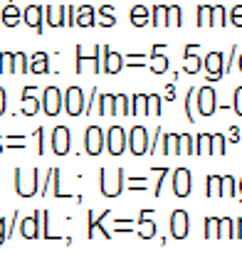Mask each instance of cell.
<instances>
[{
    "label": "cell",
    "mask_w": 242,
    "mask_h": 254,
    "mask_svg": "<svg viewBox=\"0 0 242 254\" xmlns=\"http://www.w3.org/2000/svg\"><path fill=\"white\" fill-rule=\"evenodd\" d=\"M124 185H126L124 168L114 170V173H109L106 168L99 170V188H101V192H104L106 197H116V195H121Z\"/></svg>",
    "instance_id": "cell-1"
},
{
    "label": "cell",
    "mask_w": 242,
    "mask_h": 254,
    "mask_svg": "<svg viewBox=\"0 0 242 254\" xmlns=\"http://www.w3.org/2000/svg\"><path fill=\"white\" fill-rule=\"evenodd\" d=\"M15 188H17V195L20 197H32L37 190H40V170H25L15 168Z\"/></svg>",
    "instance_id": "cell-2"
},
{
    "label": "cell",
    "mask_w": 242,
    "mask_h": 254,
    "mask_svg": "<svg viewBox=\"0 0 242 254\" xmlns=\"http://www.w3.org/2000/svg\"><path fill=\"white\" fill-rule=\"evenodd\" d=\"M75 52H77V64H75V72H77V74H81V72H84V62H91L94 74H99V72H101V62H99L101 45L91 47V55H89V57H86V52H84V47H81V45H77V47H75Z\"/></svg>",
    "instance_id": "cell-3"
},
{
    "label": "cell",
    "mask_w": 242,
    "mask_h": 254,
    "mask_svg": "<svg viewBox=\"0 0 242 254\" xmlns=\"http://www.w3.org/2000/svg\"><path fill=\"white\" fill-rule=\"evenodd\" d=\"M126 146H129V138H126L124 128L121 126H111L106 131V148H109V153L111 156H121Z\"/></svg>",
    "instance_id": "cell-4"
},
{
    "label": "cell",
    "mask_w": 242,
    "mask_h": 254,
    "mask_svg": "<svg viewBox=\"0 0 242 254\" xmlns=\"http://www.w3.org/2000/svg\"><path fill=\"white\" fill-rule=\"evenodd\" d=\"M62 101L65 99H62V91L57 86H47L42 91V109H45L47 116H57L60 109H62Z\"/></svg>",
    "instance_id": "cell-5"
},
{
    "label": "cell",
    "mask_w": 242,
    "mask_h": 254,
    "mask_svg": "<svg viewBox=\"0 0 242 254\" xmlns=\"http://www.w3.org/2000/svg\"><path fill=\"white\" fill-rule=\"evenodd\" d=\"M84 151L89 156H99L104 151V131L99 126H89L84 133Z\"/></svg>",
    "instance_id": "cell-6"
},
{
    "label": "cell",
    "mask_w": 242,
    "mask_h": 254,
    "mask_svg": "<svg viewBox=\"0 0 242 254\" xmlns=\"http://www.w3.org/2000/svg\"><path fill=\"white\" fill-rule=\"evenodd\" d=\"M129 148H131V153H136V156H144V153L149 151V131H146L144 126H134V128L129 131Z\"/></svg>",
    "instance_id": "cell-7"
},
{
    "label": "cell",
    "mask_w": 242,
    "mask_h": 254,
    "mask_svg": "<svg viewBox=\"0 0 242 254\" xmlns=\"http://www.w3.org/2000/svg\"><path fill=\"white\" fill-rule=\"evenodd\" d=\"M195 101H198V114H200V116H210V114L215 111V106H218L215 91H213L210 86H200L198 94H195Z\"/></svg>",
    "instance_id": "cell-8"
},
{
    "label": "cell",
    "mask_w": 242,
    "mask_h": 254,
    "mask_svg": "<svg viewBox=\"0 0 242 254\" xmlns=\"http://www.w3.org/2000/svg\"><path fill=\"white\" fill-rule=\"evenodd\" d=\"M65 109H67L70 116H80L84 111V91L80 86H70L65 91Z\"/></svg>",
    "instance_id": "cell-9"
},
{
    "label": "cell",
    "mask_w": 242,
    "mask_h": 254,
    "mask_svg": "<svg viewBox=\"0 0 242 254\" xmlns=\"http://www.w3.org/2000/svg\"><path fill=\"white\" fill-rule=\"evenodd\" d=\"M203 67L208 69V74H210L208 79H210V82H215V79H220V77L225 74V60H223L220 52H210V55H205Z\"/></svg>",
    "instance_id": "cell-10"
},
{
    "label": "cell",
    "mask_w": 242,
    "mask_h": 254,
    "mask_svg": "<svg viewBox=\"0 0 242 254\" xmlns=\"http://www.w3.org/2000/svg\"><path fill=\"white\" fill-rule=\"evenodd\" d=\"M70 143H72V136H70V128L67 126H57L52 131V148L57 156H67L70 153Z\"/></svg>",
    "instance_id": "cell-11"
},
{
    "label": "cell",
    "mask_w": 242,
    "mask_h": 254,
    "mask_svg": "<svg viewBox=\"0 0 242 254\" xmlns=\"http://www.w3.org/2000/svg\"><path fill=\"white\" fill-rule=\"evenodd\" d=\"M40 225H42V210H37L35 215H30L25 220H20V235L25 240H35V237H40Z\"/></svg>",
    "instance_id": "cell-12"
},
{
    "label": "cell",
    "mask_w": 242,
    "mask_h": 254,
    "mask_svg": "<svg viewBox=\"0 0 242 254\" xmlns=\"http://www.w3.org/2000/svg\"><path fill=\"white\" fill-rule=\"evenodd\" d=\"M101 55H104V72H106V74H116V72L124 69V55L114 52L109 45L101 47Z\"/></svg>",
    "instance_id": "cell-13"
},
{
    "label": "cell",
    "mask_w": 242,
    "mask_h": 254,
    "mask_svg": "<svg viewBox=\"0 0 242 254\" xmlns=\"http://www.w3.org/2000/svg\"><path fill=\"white\" fill-rule=\"evenodd\" d=\"M37 91H40L37 86H25V89H22V114H25V116H35V114L42 109V99L32 96V94H37Z\"/></svg>",
    "instance_id": "cell-14"
},
{
    "label": "cell",
    "mask_w": 242,
    "mask_h": 254,
    "mask_svg": "<svg viewBox=\"0 0 242 254\" xmlns=\"http://www.w3.org/2000/svg\"><path fill=\"white\" fill-rule=\"evenodd\" d=\"M170 235L175 240H183L188 237V212L185 210H175L170 215Z\"/></svg>",
    "instance_id": "cell-15"
},
{
    "label": "cell",
    "mask_w": 242,
    "mask_h": 254,
    "mask_svg": "<svg viewBox=\"0 0 242 254\" xmlns=\"http://www.w3.org/2000/svg\"><path fill=\"white\" fill-rule=\"evenodd\" d=\"M173 192H175V197L190 195V173L185 168H178L173 173Z\"/></svg>",
    "instance_id": "cell-16"
},
{
    "label": "cell",
    "mask_w": 242,
    "mask_h": 254,
    "mask_svg": "<svg viewBox=\"0 0 242 254\" xmlns=\"http://www.w3.org/2000/svg\"><path fill=\"white\" fill-rule=\"evenodd\" d=\"M45 15V7H40V5H27L25 7V25H30V27H35L37 32H42L45 30V25H42V17Z\"/></svg>",
    "instance_id": "cell-17"
},
{
    "label": "cell",
    "mask_w": 242,
    "mask_h": 254,
    "mask_svg": "<svg viewBox=\"0 0 242 254\" xmlns=\"http://www.w3.org/2000/svg\"><path fill=\"white\" fill-rule=\"evenodd\" d=\"M65 12H67L65 5H45V22L50 27H62L65 25Z\"/></svg>",
    "instance_id": "cell-18"
},
{
    "label": "cell",
    "mask_w": 242,
    "mask_h": 254,
    "mask_svg": "<svg viewBox=\"0 0 242 254\" xmlns=\"http://www.w3.org/2000/svg\"><path fill=\"white\" fill-rule=\"evenodd\" d=\"M195 50H198V45H188V47H185L183 69H185L188 74H195V72L203 67V57H198V55H195Z\"/></svg>",
    "instance_id": "cell-19"
},
{
    "label": "cell",
    "mask_w": 242,
    "mask_h": 254,
    "mask_svg": "<svg viewBox=\"0 0 242 254\" xmlns=\"http://www.w3.org/2000/svg\"><path fill=\"white\" fill-rule=\"evenodd\" d=\"M163 52H165L163 45H154V50H151V64H149L154 74H163L168 69V57H163Z\"/></svg>",
    "instance_id": "cell-20"
},
{
    "label": "cell",
    "mask_w": 242,
    "mask_h": 254,
    "mask_svg": "<svg viewBox=\"0 0 242 254\" xmlns=\"http://www.w3.org/2000/svg\"><path fill=\"white\" fill-rule=\"evenodd\" d=\"M0 20H2V25H5V27H15V25H20L22 12H20V10H17V5L10 0V2L0 10Z\"/></svg>",
    "instance_id": "cell-21"
},
{
    "label": "cell",
    "mask_w": 242,
    "mask_h": 254,
    "mask_svg": "<svg viewBox=\"0 0 242 254\" xmlns=\"http://www.w3.org/2000/svg\"><path fill=\"white\" fill-rule=\"evenodd\" d=\"M30 72L32 74H47L50 72V55L47 52H35L30 57Z\"/></svg>",
    "instance_id": "cell-22"
},
{
    "label": "cell",
    "mask_w": 242,
    "mask_h": 254,
    "mask_svg": "<svg viewBox=\"0 0 242 254\" xmlns=\"http://www.w3.org/2000/svg\"><path fill=\"white\" fill-rule=\"evenodd\" d=\"M149 114V94H134L129 116H146Z\"/></svg>",
    "instance_id": "cell-23"
},
{
    "label": "cell",
    "mask_w": 242,
    "mask_h": 254,
    "mask_svg": "<svg viewBox=\"0 0 242 254\" xmlns=\"http://www.w3.org/2000/svg\"><path fill=\"white\" fill-rule=\"evenodd\" d=\"M96 10L91 7V5H80L77 7V25L80 27H94L96 25Z\"/></svg>",
    "instance_id": "cell-24"
},
{
    "label": "cell",
    "mask_w": 242,
    "mask_h": 254,
    "mask_svg": "<svg viewBox=\"0 0 242 254\" xmlns=\"http://www.w3.org/2000/svg\"><path fill=\"white\" fill-rule=\"evenodd\" d=\"M151 22V10L146 5H134L131 7V25L134 27H144Z\"/></svg>",
    "instance_id": "cell-25"
},
{
    "label": "cell",
    "mask_w": 242,
    "mask_h": 254,
    "mask_svg": "<svg viewBox=\"0 0 242 254\" xmlns=\"http://www.w3.org/2000/svg\"><path fill=\"white\" fill-rule=\"evenodd\" d=\"M96 25H101V27H114L116 25V17H114V5H101L99 10H96Z\"/></svg>",
    "instance_id": "cell-26"
},
{
    "label": "cell",
    "mask_w": 242,
    "mask_h": 254,
    "mask_svg": "<svg viewBox=\"0 0 242 254\" xmlns=\"http://www.w3.org/2000/svg\"><path fill=\"white\" fill-rule=\"evenodd\" d=\"M178 156H195V136L188 133L178 136Z\"/></svg>",
    "instance_id": "cell-27"
},
{
    "label": "cell",
    "mask_w": 242,
    "mask_h": 254,
    "mask_svg": "<svg viewBox=\"0 0 242 254\" xmlns=\"http://www.w3.org/2000/svg\"><path fill=\"white\" fill-rule=\"evenodd\" d=\"M131 96L126 94H114V116H129V109H131Z\"/></svg>",
    "instance_id": "cell-28"
},
{
    "label": "cell",
    "mask_w": 242,
    "mask_h": 254,
    "mask_svg": "<svg viewBox=\"0 0 242 254\" xmlns=\"http://www.w3.org/2000/svg\"><path fill=\"white\" fill-rule=\"evenodd\" d=\"M99 116H114V94H99Z\"/></svg>",
    "instance_id": "cell-29"
},
{
    "label": "cell",
    "mask_w": 242,
    "mask_h": 254,
    "mask_svg": "<svg viewBox=\"0 0 242 254\" xmlns=\"http://www.w3.org/2000/svg\"><path fill=\"white\" fill-rule=\"evenodd\" d=\"M151 25H156V27L168 25V7L165 5H154L151 7Z\"/></svg>",
    "instance_id": "cell-30"
},
{
    "label": "cell",
    "mask_w": 242,
    "mask_h": 254,
    "mask_svg": "<svg viewBox=\"0 0 242 254\" xmlns=\"http://www.w3.org/2000/svg\"><path fill=\"white\" fill-rule=\"evenodd\" d=\"M30 69V60L25 57V52H15L12 57V74H25Z\"/></svg>",
    "instance_id": "cell-31"
},
{
    "label": "cell",
    "mask_w": 242,
    "mask_h": 254,
    "mask_svg": "<svg viewBox=\"0 0 242 254\" xmlns=\"http://www.w3.org/2000/svg\"><path fill=\"white\" fill-rule=\"evenodd\" d=\"M178 136L180 133H163V151L168 156H178Z\"/></svg>",
    "instance_id": "cell-32"
},
{
    "label": "cell",
    "mask_w": 242,
    "mask_h": 254,
    "mask_svg": "<svg viewBox=\"0 0 242 254\" xmlns=\"http://www.w3.org/2000/svg\"><path fill=\"white\" fill-rule=\"evenodd\" d=\"M195 156H210V136L208 133L195 136Z\"/></svg>",
    "instance_id": "cell-33"
},
{
    "label": "cell",
    "mask_w": 242,
    "mask_h": 254,
    "mask_svg": "<svg viewBox=\"0 0 242 254\" xmlns=\"http://www.w3.org/2000/svg\"><path fill=\"white\" fill-rule=\"evenodd\" d=\"M139 225H141V230L136 232L141 240H151L154 237V232H156V225L151 222V220H144V212H141V217H139Z\"/></svg>",
    "instance_id": "cell-34"
},
{
    "label": "cell",
    "mask_w": 242,
    "mask_h": 254,
    "mask_svg": "<svg viewBox=\"0 0 242 254\" xmlns=\"http://www.w3.org/2000/svg\"><path fill=\"white\" fill-rule=\"evenodd\" d=\"M213 22V5H200L198 7V27H208Z\"/></svg>",
    "instance_id": "cell-35"
},
{
    "label": "cell",
    "mask_w": 242,
    "mask_h": 254,
    "mask_svg": "<svg viewBox=\"0 0 242 254\" xmlns=\"http://www.w3.org/2000/svg\"><path fill=\"white\" fill-rule=\"evenodd\" d=\"M223 151H225V138H223V133H213V136H210V156H223Z\"/></svg>",
    "instance_id": "cell-36"
},
{
    "label": "cell",
    "mask_w": 242,
    "mask_h": 254,
    "mask_svg": "<svg viewBox=\"0 0 242 254\" xmlns=\"http://www.w3.org/2000/svg\"><path fill=\"white\" fill-rule=\"evenodd\" d=\"M208 195H210V197L223 195V178H220V175H210V178H208Z\"/></svg>",
    "instance_id": "cell-37"
},
{
    "label": "cell",
    "mask_w": 242,
    "mask_h": 254,
    "mask_svg": "<svg viewBox=\"0 0 242 254\" xmlns=\"http://www.w3.org/2000/svg\"><path fill=\"white\" fill-rule=\"evenodd\" d=\"M195 94H198V89H188V96H185V114H188L190 121L198 119L195 116Z\"/></svg>",
    "instance_id": "cell-38"
},
{
    "label": "cell",
    "mask_w": 242,
    "mask_h": 254,
    "mask_svg": "<svg viewBox=\"0 0 242 254\" xmlns=\"http://www.w3.org/2000/svg\"><path fill=\"white\" fill-rule=\"evenodd\" d=\"M210 25H228V10L223 5H213V22Z\"/></svg>",
    "instance_id": "cell-39"
},
{
    "label": "cell",
    "mask_w": 242,
    "mask_h": 254,
    "mask_svg": "<svg viewBox=\"0 0 242 254\" xmlns=\"http://www.w3.org/2000/svg\"><path fill=\"white\" fill-rule=\"evenodd\" d=\"M168 25L170 27H180L183 20H180V7L178 5H168Z\"/></svg>",
    "instance_id": "cell-40"
},
{
    "label": "cell",
    "mask_w": 242,
    "mask_h": 254,
    "mask_svg": "<svg viewBox=\"0 0 242 254\" xmlns=\"http://www.w3.org/2000/svg\"><path fill=\"white\" fill-rule=\"evenodd\" d=\"M149 116H161V96L149 94Z\"/></svg>",
    "instance_id": "cell-41"
},
{
    "label": "cell",
    "mask_w": 242,
    "mask_h": 254,
    "mask_svg": "<svg viewBox=\"0 0 242 254\" xmlns=\"http://www.w3.org/2000/svg\"><path fill=\"white\" fill-rule=\"evenodd\" d=\"M218 237H235V230H233V220H230V217H223V220H220Z\"/></svg>",
    "instance_id": "cell-42"
},
{
    "label": "cell",
    "mask_w": 242,
    "mask_h": 254,
    "mask_svg": "<svg viewBox=\"0 0 242 254\" xmlns=\"http://www.w3.org/2000/svg\"><path fill=\"white\" fill-rule=\"evenodd\" d=\"M12 52H0V74H7L12 72Z\"/></svg>",
    "instance_id": "cell-43"
},
{
    "label": "cell",
    "mask_w": 242,
    "mask_h": 254,
    "mask_svg": "<svg viewBox=\"0 0 242 254\" xmlns=\"http://www.w3.org/2000/svg\"><path fill=\"white\" fill-rule=\"evenodd\" d=\"M218 230H220V220L208 217L205 220V237H218Z\"/></svg>",
    "instance_id": "cell-44"
},
{
    "label": "cell",
    "mask_w": 242,
    "mask_h": 254,
    "mask_svg": "<svg viewBox=\"0 0 242 254\" xmlns=\"http://www.w3.org/2000/svg\"><path fill=\"white\" fill-rule=\"evenodd\" d=\"M235 185L238 180L233 175H223V195H235Z\"/></svg>",
    "instance_id": "cell-45"
},
{
    "label": "cell",
    "mask_w": 242,
    "mask_h": 254,
    "mask_svg": "<svg viewBox=\"0 0 242 254\" xmlns=\"http://www.w3.org/2000/svg\"><path fill=\"white\" fill-rule=\"evenodd\" d=\"M129 60H124V67H144L146 64V60H144V55H126Z\"/></svg>",
    "instance_id": "cell-46"
},
{
    "label": "cell",
    "mask_w": 242,
    "mask_h": 254,
    "mask_svg": "<svg viewBox=\"0 0 242 254\" xmlns=\"http://www.w3.org/2000/svg\"><path fill=\"white\" fill-rule=\"evenodd\" d=\"M230 22L238 25V27H242V5H235V7H233V12H230Z\"/></svg>",
    "instance_id": "cell-47"
},
{
    "label": "cell",
    "mask_w": 242,
    "mask_h": 254,
    "mask_svg": "<svg viewBox=\"0 0 242 254\" xmlns=\"http://www.w3.org/2000/svg\"><path fill=\"white\" fill-rule=\"evenodd\" d=\"M20 225V212L15 210L12 212V217H10V225H7V232H5V237H12V232H15V227Z\"/></svg>",
    "instance_id": "cell-48"
},
{
    "label": "cell",
    "mask_w": 242,
    "mask_h": 254,
    "mask_svg": "<svg viewBox=\"0 0 242 254\" xmlns=\"http://www.w3.org/2000/svg\"><path fill=\"white\" fill-rule=\"evenodd\" d=\"M52 183H55V197H65L62 188H60V170L52 168Z\"/></svg>",
    "instance_id": "cell-49"
},
{
    "label": "cell",
    "mask_w": 242,
    "mask_h": 254,
    "mask_svg": "<svg viewBox=\"0 0 242 254\" xmlns=\"http://www.w3.org/2000/svg\"><path fill=\"white\" fill-rule=\"evenodd\" d=\"M35 136H37V153L45 156V128H37Z\"/></svg>",
    "instance_id": "cell-50"
},
{
    "label": "cell",
    "mask_w": 242,
    "mask_h": 254,
    "mask_svg": "<svg viewBox=\"0 0 242 254\" xmlns=\"http://www.w3.org/2000/svg\"><path fill=\"white\" fill-rule=\"evenodd\" d=\"M67 25H70V27L77 25V7H75V5H67Z\"/></svg>",
    "instance_id": "cell-51"
},
{
    "label": "cell",
    "mask_w": 242,
    "mask_h": 254,
    "mask_svg": "<svg viewBox=\"0 0 242 254\" xmlns=\"http://www.w3.org/2000/svg\"><path fill=\"white\" fill-rule=\"evenodd\" d=\"M96 101H99V89H91V96H89V104L84 106V114H91V109H94Z\"/></svg>",
    "instance_id": "cell-52"
},
{
    "label": "cell",
    "mask_w": 242,
    "mask_h": 254,
    "mask_svg": "<svg viewBox=\"0 0 242 254\" xmlns=\"http://www.w3.org/2000/svg\"><path fill=\"white\" fill-rule=\"evenodd\" d=\"M126 188H146V175L144 178H126Z\"/></svg>",
    "instance_id": "cell-53"
},
{
    "label": "cell",
    "mask_w": 242,
    "mask_h": 254,
    "mask_svg": "<svg viewBox=\"0 0 242 254\" xmlns=\"http://www.w3.org/2000/svg\"><path fill=\"white\" fill-rule=\"evenodd\" d=\"M233 106H235V111L242 116V86L240 89H235V104H233Z\"/></svg>",
    "instance_id": "cell-54"
},
{
    "label": "cell",
    "mask_w": 242,
    "mask_h": 254,
    "mask_svg": "<svg viewBox=\"0 0 242 254\" xmlns=\"http://www.w3.org/2000/svg\"><path fill=\"white\" fill-rule=\"evenodd\" d=\"M5 106H7V94H5V89L0 86V116L5 114Z\"/></svg>",
    "instance_id": "cell-55"
},
{
    "label": "cell",
    "mask_w": 242,
    "mask_h": 254,
    "mask_svg": "<svg viewBox=\"0 0 242 254\" xmlns=\"http://www.w3.org/2000/svg\"><path fill=\"white\" fill-rule=\"evenodd\" d=\"M5 232H7V227H5V220L0 217V245H2V242L7 240V237H5Z\"/></svg>",
    "instance_id": "cell-56"
},
{
    "label": "cell",
    "mask_w": 242,
    "mask_h": 254,
    "mask_svg": "<svg viewBox=\"0 0 242 254\" xmlns=\"http://www.w3.org/2000/svg\"><path fill=\"white\" fill-rule=\"evenodd\" d=\"M173 94H175V86H173V84H168V86H165V99H168V101H170V99H175Z\"/></svg>",
    "instance_id": "cell-57"
},
{
    "label": "cell",
    "mask_w": 242,
    "mask_h": 254,
    "mask_svg": "<svg viewBox=\"0 0 242 254\" xmlns=\"http://www.w3.org/2000/svg\"><path fill=\"white\" fill-rule=\"evenodd\" d=\"M230 138L238 141V138H240V131H238V128H230Z\"/></svg>",
    "instance_id": "cell-58"
},
{
    "label": "cell",
    "mask_w": 242,
    "mask_h": 254,
    "mask_svg": "<svg viewBox=\"0 0 242 254\" xmlns=\"http://www.w3.org/2000/svg\"><path fill=\"white\" fill-rule=\"evenodd\" d=\"M235 237H242V217L238 220V232H235Z\"/></svg>",
    "instance_id": "cell-59"
},
{
    "label": "cell",
    "mask_w": 242,
    "mask_h": 254,
    "mask_svg": "<svg viewBox=\"0 0 242 254\" xmlns=\"http://www.w3.org/2000/svg\"><path fill=\"white\" fill-rule=\"evenodd\" d=\"M238 67H240V72H242V55L238 57Z\"/></svg>",
    "instance_id": "cell-60"
},
{
    "label": "cell",
    "mask_w": 242,
    "mask_h": 254,
    "mask_svg": "<svg viewBox=\"0 0 242 254\" xmlns=\"http://www.w3.org/2000/svg\"><path fill=\"white\" fill-rule=\"evenodd\" d=\"M238 188H240V197H242V180H240V183H238Z\"/></svg>",
    "instance_id": "cell-61"
},
{
    "label": "cell",
    "mask_w": 242,
    "mask_h": 254,
    "mask_svg": "<svg viewBox=\"0 0 242 254\" xmlns=\"http://www.w3.org/2000/svg\"><path fill=\"white\" fill-rule=\"evenodd\" d=\"M2 151H5V148H2V141H0V153H2Z\"/></svg>",
    "instance_id": "cell-62"
},
{
    "label": "cell",
    "mask_w": 242,
    "mask_h": 254,
    "mask_svg": "<svg viewBox=\"0 0 242 254\" xmlns=\"http://www.w3.org/2000/svg\"><path fill=\"white\" fill-rule=\"evenodd\" d=\"M0 27H2V20H0Z\"/></svg>",
    "instance_id": "cell-63"
}]
</instances>
